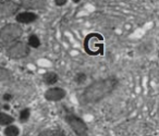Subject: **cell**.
<instances>
[{"instance_id":"obj_1","label":"cell","mask_w":159,"mask_h":136,"mask_svg":"<svg viewBox=\"0 0 159 136\" xmlns=\"http://www.w3.org/2000/svg\"><path fill=\"white\" fill-rule=\"evenodd\" d=\"M118 85V81L113 77L105 79L102 81H98L87 87L83 95V99L85 102H96L102 100L106 96H108L110 93L113 92Z\"/></svg>"},{"instance_id":"obj_2","label":"cell","mask_w":159,"mask_h":136,"mask_svg":"<svg viewBox=\"0 0 159 136\" xmlns=\"http://www.w3.org/2000/svg\"><path fill=\"white\" fill-rule=\"evenodd\" d=\"M84 49L89 55L98 56L104 52V38L100 34L91 33L84 39Z\"/></svg>"},{"instance_id":"obj_3","label":"cell","mask_w":159,"mask_h":136,"mask_svg":"<svg viewBox=\"0 0 159 136\" xmlns=\"http://www.w3.org/2000/svg\"><path fill=\"white\" fill-rule=\"evenodd\" d=\"M22 29L16 24L6 25L0 31V43L3 45H9L14 43L22 36Z\"/></svg>"},{"instance_id":"obj_4","label":"cell","mask_w":159,"mask_h":136,"mask_svg":"<svg viewBox=\"0 0 159 136\" xmlns=\"http://www.w3.org/2000/svg\"><path fill=\"white\" fill-rule=\"evenodd\" d=\"M66 121L69 125L71 126V129L74 131V133L77 136H87L89 133V129H87V125L85 124V122L82 119L77 116L75 113H66Z\"/></svg>"},{"instance_id":"obj_5","label":"cell","mask_w":159,"mask_h":136,"mask_svg":"<svg viewBox=\"0 0 159 136\" xmlns=\"http://www.w3.org/2000/svg\"><path fill=\"white\" fill-rule=\"evenodd\" d=\"M7 53L12 59H21L30 53V46L22 42H16L8 48Z\"/></svg>"},{"instance_id":"obj_6","label":"cell","mask_w":159,"mask_h":136,"mask_svg":"<svg viewBox=\"0 0 159 136\" xmlns=\"http://www.w3.org/2000/svg\"><path fill=\"white\" fill-rule=\"evenodd\" d=\"M66 97V90L61 87H51L45 93V98L49 101H60Z\"/></svg>"},{"instance_id":"obj_7","label":"cell","mask_w":159,"mask_h":136,"mask_svg":"<svg viewBox=\"0 0 159 136\" xmlns=\"http://www.w3.org/2000/svg\"><path fill=\"white\" fill-rule=\"evenodd\" d=\"M19 6L16 3L12 2V1H9V2H3L0 5V19L7 18V16H10L12 14H14L18 10Z\"/></svg>"},{"instance_id":"obj_8","label":"cell","mask_w":159,"mask_h":136,"mask_svg":"<svg viewBox=\"0 0 159 136\" xmlns=\"http://www.w3.org/2000/svg\"><path fill=\"white\" fill-rule=\"evenodd\" d=\"M37 14L32 11H23L16 16V22L22 23V24H30L37 20Z\"/></svg>"},{"instance_id":"obj_9","label":"cell","mask_w":159,"mask_h":136,"mask_svg":"<svg viewBox=\"0 0 159 136\" xmlns=\"http://www.w3.org/2000/svg\"><path fill=\"white\" fill-rule=\"evenodd\" d=\"M22 3L24 7L30 9H39L45 5V0H22Z\"/></svg>"},{"instance_id":"obj_10","label":"cell","mask_w":159,"mask_h":136,"mask_svg":"<svg viewBox=\"0 0 159 136\" xmlns=\"http://www.w3.org/2000/svg\"><path fill=\"white\" fill-rule=\"evenodd\" d=\"M58 79H59L58 74L55 72H46L44 74V76H43V81H44L45 84H47V85H53V84L57 83Z\"/></svg>"},{"instance_id":"obj_11","label":"cell","mask_w":159,"mask_h":136,"mask_svg":"<svg viewBox=\"0 0 159 136\" xmlns=\"http://www.w3.org/2000/svg\"><path fill=\"white\" fill-rule=\"evenodd\" d=\"M38 136H66V133L60 129H47L39 134Z\"/></svg>"},{"instance_id":"obj_12","label":"cell","mask_w":159,"mask_h":136,"mask_svg":"<svg viewBox=\"0 0 159 136\" xmlns=\"http://www.w3.org/2000/svg\"><path fill=\"white\" fill-rule=\"evenodd\" d=\"M14 119L11 116L3 112H0V125H9L13 122Z\"/></svg>"},{"instance_id":"obj_13","label":"cell","mask_w":159,"mask_h":136,"mask_svg":"<svg viewBox=\"0 0 159 136\" xmlns=\"http://www.w3.org/2000/svg\"><path fill=\"white\" fill-rule=\"evenodd\" d=\"M27 45L30 47H33V48H38L40 46V39L38 38V36L36 35H31L27 40Z\"/></svg>"},{"instance_id":"obj_14","label":"cell","mask_w":159,"mask_h":136,"mask_svg":"<svg viewBox=\"0 0 159 136\" xmlns=\"http://www.w3.org/2000/svg\"><path fill=\"white\" fill-rule=\"evenodd\" d=\"M20 131L16 126L14 125H9L7 129H5V135L6 136H18Z\"/></svg>"},{"instance_id":"obj_15","label":"cell","mask_w":159,"mask_h":136,"mask_svg":"<svg viewBox=\"0 0 159 136\" xmlns=\"http://www.w3.org/2000/svg\"><path fill=\"white\" fill-rule=\"evenodd\" d=\"M30 116H31V111H30V109L25 108L20 112V121L21 122H26L30 119Z\"/></svg>"},{"instance_id":"obj_16","label":"cell","mask_w":159,"mask_h":136,"mask_svg":"<svg viewBox=\"0 0 159 136\" xmlns=\"http://www.w3.org/2000/svg\"><path fill=\"white\" fill-rule=\"evenodd\" d=\"M86 79L87 77H86V74H85V73H77L74 77V81L76 82L77 84H83V83H85Z\"/></svg>"},{"instance_id":"obj_17","label":"cell","mask_w":159,"mask_h":136,"mask_svg":"<svg viewBox=\"0 0 159 136\" xmlns=\"http://www.w3.org/2000/svg\"><path fill=\"white\" fill-rule=\"evenodd\" d=\"M8 77H9V72H8L6 69L0 66V81H5Z\"/></svg>"},{"instance_id":"obj_18","label":"cell","mask_w":159,"mask_h":136,"mask_svg":"<svg viewBox=\"0 0 159 136\" xmlns=\"http://www.w3.org/2000/svg\"><path fill=\"white\" fill-rule=\"evenodd\" d=\"M66 2H68V0H55V3L57 6H59V7H62V6L66 5Z\"/></svg>"},{"instance_id":"obj_19","label":"cell","mask_w":159,"mask_h":136,"mask_svg":"<svg viewBox=\"0 0 159 136\" xmlns=\"http://www.w3.org/2000/svg\"><path fill=\"white\" fill-rule=\"evenodd\" d=\"M3 99H5V100H9V99H11V95H8V94H6L5 96H3Z\"/></svg>"},{"instance_id":"obj_20","label":"cell","mask_w":159,"mask_h":136,"mask_svg":"<svg viewBox=\"0 0 159 136\" xmlns=\"http://www.w3.org/2000/svg\"><path fill=\"white\" fill-rule=\"evenodd\" d=\"M158 58H159V52H158Z\"/></svg>"},{"instance_id":"obj_21","label":"cell","mask_w":159,"mask_h":136,"mask_svg":"<svg viewBox=\"0 0 159 136\" xmlns=\"http://www.w3.org/2000/svg\"><path fill=\"white\" fill-rule=\"evenodd\" d=\"M147 136H152V135H147Z\"/></svg>"}]
</instances>
